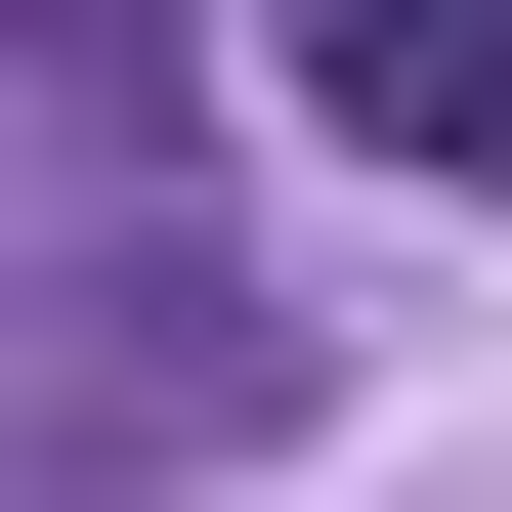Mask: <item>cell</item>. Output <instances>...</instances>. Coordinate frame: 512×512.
<instances>
[{
  "mask_svg": "<svg viewBox=\"0 0 512 512\" xmlns=\"http://www.w3.org/2000/svg\"><path fill=\"white\" fill-rule=\"evenodd\" d=\"M43 427H86V470H256V427H299V299H256V256H43Z\"/></svg>",
  "mask_w": 512,
  "mask_h": 512,
  "instance_id": "1",
  "label": "cell"
},
{
  "mask_svg": "<svg viewBox=\"0 0 512 512\" xmlns=\"http://www.w3.org/2000/svg\"><path fill=\"white\" fill-rule=\"evenodd\" d=\"M299 86H342L384 171H470V214H512V0H299Z\"/></svg>",
  "mask_w": 512,
  "mask_h": 512,
  "instance_id": "2",
  "label": "cell"
}]
</instances>
